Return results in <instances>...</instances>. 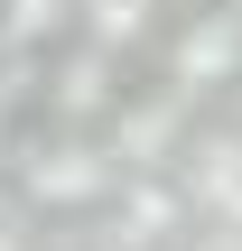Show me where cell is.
<instances>
[{"label":"cell","mask_w":242,"mask_h":251,"mask_svg":"<svg viewBox=\"0 0 242 251\" xmlns=\"http://www.w3.org/2000/svg\"><path fill=\"white\" fill-rule=\"evenodd\" d=\"M242 75V9H196L177 37H168V93H224Z\"/></svg>","instance_id":"obj_1"},{"label":"cell","mask_w":242,"mask_h":251,"mask_svg":"<svg viewBox=\"0 0 242 251\" xmlns=\"http://www.w3.org/2000/svg\"><path fill=\"white\" fill-rule=\"evenodd\" d=\"M19 186H28V205H93V196L112 186V168H103V149H84V140H37L28 168H19Z\"/></svg>","instance_id":"obj_2"},{"label":"cell","mask_w":242,"mask_h":251,"mask_svg":"<svg viewBox=\"0 0 242 251\" xmlns=\"http://www.w3.org/2000/svg\"><path fill=\"white\" fill-rule=\"evenodd\" d=\"M47 112H65V121L112 112V56H103V47H75V56L47 75Z\"/></svg>","instance_id":"obj_3"},{"label":"cell","mask_w":242,"mask_h":251,"mask_svg":"<svg viewBox=\"0 0 242 251\" xmlns=\"http://www.w3.org/2000/svg\"><path fill=\"white\" fill-rule=\"evenodd\" d=\"M177 121H187V93H149V102H112V149H121V158H168Z\"/></svg>","instance_id":"obj_4"},{"label":"cell","mask_w":242,"mask_h":251,"mask_svg":"<svg viewBox=\"0 0 242 251\" xmlns=\"http://www.w3.org/2000/svg\"><path fill=\"white\" fill-rule=\"evenodd\" d=\"M84 47H103V56H131L149 28H159V0H75V19H65Z\"/></svg>","instance_id":"obj_5"},{"label":"cell","mask_w":242,"mask_h":251,"mask_svg":"<svg viewBox=\"0 0 242 251\" xmlns=\"http://www.w3.org/2000/svg\"><path fill=\"white\" fill-rule=\"evenodd\" d=\"M65 19H75V0H0V56H28V47L65 37Z\"/></svg>","instance_id":"obj_6"},{"label":"cell","mask_w":242,"mask_h":251,"mask_svg":"<svg viewBox=\"0 0 242 251\" xmlns=\"http://www.w3.org/2000/svg\"><path fill=\"white\" fill-rule=\"evenodd\" d=\"M168 224H177V196L168 186H131L121 196V242H159Z\"/></svg>","instance_id":"obj_7"},{"label":"cell","mask_w":242,"mask_h":251,"mask_svg":"<svg viewBox=\"0 0 242 251\" xmlns=\"http://www.w3.org/2000/svg\"><path fill=\"white\" fill-rule=\"evenodd\" d=\"M196 177H205V196H215V205L242 224V149H224V158L205 149V158H196Z\"/></svg>","instance_id":"obj_8"},{"label":"cell","mask_w":242,"mask_h":251,"mask_svg":"<svg viewBox=\"0 0 242 251\" xmlns=\"http://www.w3.org/2000/svg\"><path fill=\"white\" fill-rule=\"evenodd\" d=\"M0 251H28V205L0 196Z\"/></svg>","instance_id":"obj_9"},{"label":"cell","mask_w":242,"mask_h":251,"mask_svg":"<svg viewBox=\"0 0 242 251\" xmlns=\"http://www.w3.org/2000/svg\"><path fill=\"white\" fill-rule=\"evenodd\" d=\"M75 251H131V242H75Z\"/></svg>","instance_id":"obj_10"},{"label":"cell","mask_w":242,"mask_h":251,"mask_svg":"<svg viewBox=\"0 0 242 251\" xmlns=\"http://www.w3.org/2000/svg\"><path fill=\"white\" fill-rule=\"evenodd\" d=\"M224 251H242V242H224Z\"/></svg>","instance_id":"obj_11"}]
</instances>
